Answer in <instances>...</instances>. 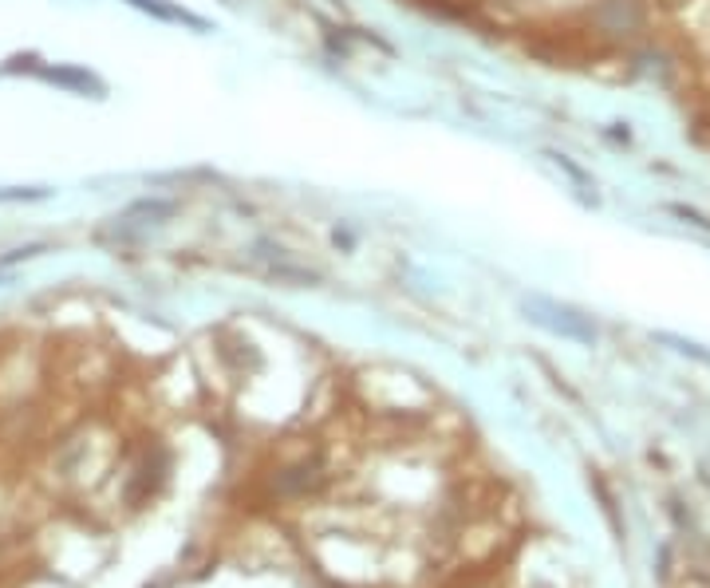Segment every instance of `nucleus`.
Returning a JSON list of instances; mask_svg holds the SVG:
<instances>
[{
  "mask_svg": "<svg viewBox=\"0 0 710 588\" xmlns=\"http://www.w3.org/2000/svg\"><path fill=\"white\" fill-rule=\"evenodd\" d=\"M526 312L533 316L537 324H545V328L561 332V336H568V340H592L597 332H592V324H585V316H577V312L561 309V304H553V300L545 297H533L526 300Z\"/></svg>",
  "mask_w": 710,
  "mask_h": 588,
  "instance_id": "1",
  "label": "nucleus"
},
{
  "mask_svg": "<svg viewBox=\"0 0 710 588\" xmlns=\"http://www.w3.org/2000/svg\"><path fill=\"white\" fill-rule=\"evenodd\" d=\"M170 214H175V202H166V197H146V202H134V206H127L123 214L115 217V233H119V238L146 233V229L163 226Z\"/></svg>",
  "mask_w": 710,
  "mask_h": 588,
  "instance_id": "2",
  "label": "nucleus"
},
{
  "mask_svg": "<svg viewBox=\"0 0 710 588\" xmlns=\"http://www.w3.org/2000/svg\"><path fill=\"white\" fill-rule=\"evenodd\" d=\"M40 75L48 83H60L68 92H80V95H104V83L95 80L92 72H83V68H40Z\"/></svg>",
  "mask_w": 710,
  "mask_h": 588,
  "instance_id": "3",
  "label": "nucleus"
},
{
  "mask_svg": "<svg viewBox=\"0 0 710 588\" xmlns=\"http://www.w3.org/2000/svg\"><path fill=\"white\" fill-rule=\"evenodd\" d=\"M134 9L151 12V16H158V21H175V24H194V28H206V24L197 21V16H190L185 9H175L170 0H131Z\"/></svg>",
  "mask_w": 710,
  "mask_h": 588,
  "instance_id": "4",
  "label": "nucleus"
}]
</instances>
